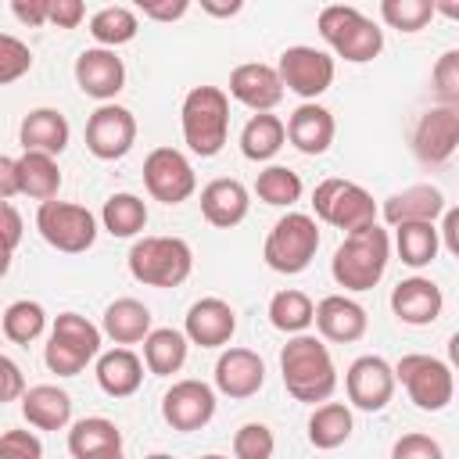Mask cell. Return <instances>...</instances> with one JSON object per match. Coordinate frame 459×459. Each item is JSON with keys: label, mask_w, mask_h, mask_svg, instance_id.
Instances as JSON below:
<instances>
[{"label": "cell", "mask_w": 459, "mask_h": 459, "mask_svg": "<svg viewBox=\"0 0 459 459\" xmlns=\"http://www.w3.org/2000/svg\"><path fill=\"white\" fill-rule=\"evenodd\" d=\"M280 377L294 402L323 405L337 391V366L316 333H294L280 351Z\"/></svg>", "instance_id": "obj_1"}, {"label": "cell", "mask_w": 459, "mask_h": 459, "mask_svg": "<svg viewBox=\"0 0 459 459\" xmlns=\"http://www.w3.org/2000/svg\"><path fill=\"white\" fill-rule=\"evenodd\" d=\"M391 262V237L384 226H366L359 233H348L341 247L330 258V276L344 290H373Z\"/></svg>", "instance_id": "obj_2"}, {"label": "cell", "mask_w": 459, "mask_h": 459, "mask_svg": "<svg viewBox=\"0 0 459 459\" xmlns=\"http://www.w3.org/2000/svg\"><path fill=\"white\" fill-rule=\"evenodd\" d=\"M316 29L323 43L351 65H366L384 50V29L351 4H326L316 18Z\"/></svg>", "instance_id": "obj_3"}, {"label": "cell", "mask_w": 459, "mask_h": 459, "mask_svg": "<svg viewBox=\"0 0 459 459\" xmlns=\"http://www.w3.org/2000/svg\"><path fill=\"white\" fill-rule=\"evenodd\" d=\"M183 140L197 158H215L230 136V97L219 86H194L179 108Z\"/></svg>", "instance_id": "obj_4"}, {"label": "cell", "mask_w": 459, "mask_h": 459, "mask_svg": "<svg viewBox=\"0 0 459 459\" xmlns=\"http://www.w3.org/2000/svg\"><path fill=\"white\" fill-rule=\"evenodd\" d=\"M126 262L129 276L143 287H179L194 269V251L183 237H140Z\"/></svg>", "instance_id": "obj_5"}, {"label": "cell", "mask_w": 459, "mask_h": 459, "mask_svg": "<svg viewBox=\"0 0 459 459\" xmlns=\"http://www.w3.org/2000/svg\"><path fill=\"white\" fill-rule=\"evenodd\" d=\"M100 326L90 323L79 312H61L50 326L47 348H43V362L50 373L57 377H79L86 369V362H93L100 355Z\"/></svg>", "instance_id": "obj_6"}, {"label": "cell", "mask_w": 459, "mask_h": 459, "mask_svg": "<svg viewBox=\"0 0 459 459\" xmlns=\"http://www.w3.org/2000/svg\"><path fill=\"white\" fill-rule=\"evenodd\" d=\"M319 251V226L312 215L305 212H287L283 219L273 222L269 237H265V247H262V258L273 273H283V276H298L312 265Z\"/></svg>", "instance_id": "obj_7"}, {"label": "cell", "mask_w": 459, "mask_h": 459, "mask_svg": "<svg viewBox=\"0 0 459 459\" xmlns=\"http://www.w3.org/2000/svg\"><path fill=\"white\" fill-rule=\"evenodd\" d=\"M312 208H316V219H323L326 226H337L348 233H359L366 226L377 222V201L366 186L351 183V179H323L316 190H312Z\"/></svg>", "instance_id": "obj_8"}, {"label": "cell", "mask_w": 459, "mask_h": 459, "mask_svg": "<svg viewBox=\"0 0 459 459\" xmlns=\"http://www.w3.org/2000/svg\"><path fill=\"white\" fill-rule=\"evenodd\" d=\"M394 380H402L409 402L423 412H441L452 394H455V377H452V366L437 355H423V351H412V355H402L394 366Z\"/></svg>", "instance_id": "obj_9"}, {"label": "cell", "mask_w": 459, "mask_h": 459, "mask_svg": "<svg viewBox=\"0 0 459 459\" xmlns=\"http://www.w3.org/2000/svg\"><path fill=\"white\" fill-rule=\"evenodd\" d=\"M36 230L39 237L65 255H82L97 240V219L90 208L72 204V201H43L36 212Z\"/></svg>", "instance_id": "obj_10"}, {"label": "cell", "mask_w": 459, "mask_h": 459, "mask_svg": "<svg viewBox=\"0 0 459 459\" xmlns=\"http://www.w3.org/2000/svg\"><path fill=\"white\" fill-rule=\"evenodd\" d=\"M273 68H276L283 90L298 93L301 100H316L319 93H326L333 86V72H337L333 57L326 50H316V47H305V43L287 47Z\"/></svg>", "instance_id": "obj_11"}, {"label": "cell", "mask_w": 459, "mask_h": 459, "mask_svg": "<svg viewBox=\"0 0 459 459\" xmlns=\"http://www.w3.org/2000/svg\"><path fill=\"white\" fill-rule=\"evenodd\" d=\"M143 186L161 204H183L197 190V176H194V165L183 151L154 147L143 158Z\"/></svg>", "instance_id": "obj_12"}, {"label": "cell", "mask_w": 459, "mask_h": 459, "mask_svg": "<svg viewBox=\"0 0 459 459\" xmlns=\"http://www.w3.org/2000/svg\"><path fill=\"white\" fill-rule=\"evenodd\" d=\"M136 143V118L122 104H100L86 118V151L100 161H118Z\"/></svg>", "instance_id": "obj_13"}, {"label": "cell", "mask_w": 459, "mask_h": 459, "mask_svg": "<svg viewBox=\"0 0 459 459\" xmlns=\"http://www.w3.org/2000/svg\"><path fill=\"white\" fill-rule=\"evenodd\" d=\"M212 416H215V387L204 380L186 377V380H176L161 394V420L179 434L208 427Z\"/></svg>", "instance_id": "obj_14"}, {"label": "cell", "mask_w": 459, "mask_h": 459, "mask_svg": "<svg viewBox=\"0 0 459 459\" xmlns=\"http://www.w3.org/2000/svg\"><path fill=\"white\" fill-rule=\"evenodd\" d=\"M394 369L387 359L380 355H359L348 373H344V391H348V402L362 412H380L391 394H394Z\"/></svg>", "instance_id": "obj_15"}, {"label": "cell", "mask_w": 459, "mask_h": 459, "mask_svg": "<svg viewBox=\"0 0 459 459\" xmlns=\"http://www.w3.org/2000/svg\"><path fill=\"white\" fill-rule=\"evenodd\" d=\"M459 147V108L437 104L420 115L412 129V154L423 165H445Z\"/></svg>", "instance_id": "obj_16"}, {"label": "cell", "mask_w": 459, "mask_h": 459, "mask_svg": "<svg viewBox=\"0 0 459 459\" xmlns=\"http://www.w3.org/2000/svg\"><path fill=\"white\" fill-rule=\"evenodd\" d=\"M75 86L100 100V104H111L122 86H126V65L115 50H104V47H86L79 57H75Z\"/></svg>", "instance_id": "obj_17"}, {"label": "cell", "mask_w": 459, "mask_h": 459, "mask_svg": "<svg viewBox=\"0 0 459 459\" xmlns=\"http://www.w3.org/2000/svg\"><path fill=\"white\" fill-rule=\"evenodd\" d=\"M283 93H287V90H283L276 68L265 65V61H244V65H237V68L230 72V93H226V97H233L237 104L251 108L255 115L273 111V108L283 100Z\"/></svg>", "instance_id": "obj_18"}, {"label": "cell", "mask_w": 459, "mask_h": 459, "mask_svg": "<svg viewBox=\"0 0 459 459\" xmlns=\"http://www.w3.org/2000/svg\"><path fill=\"white\" fill-rule=\"evenodd\" d=\"M312 323L319 330V341L351 344V341H362V333L369 326V316H366V308L355 298H348V294H326L312 308Z\"/></svg>", "instance_id": "obj_19"}, {"label": "cell", "mask_w": 459, "mask_h": 459, "mask_svg": "<svg viewBox=\"0 0 459 459\" xmlns=\"http://www.w3.org/2000/svg\"><path fill=\"white\" fill-rule=\"evenodd\" d=\"M233 330H237V312L222 298H201L186 308L183 337L197 348H222V344H230Z\"/></svg>", "instance_id": "obj_20"}, {"label": "cell", "mask_w": 459, "mask_h": 459, "mask_svg": "<svg viewBox=\"0 0 459 459\" xmlns=\"http://www.w3.org/2000/svg\"><path fill=\"white\" fill-rule=\"evenodd\" d=\"M265 384V362L251 348H226L215 362V391L226 398H251Z\"/></svg>", "instance_id": "obj_21"}, {"label": "cell", "mask_w": 459, "mask_h": 459, "mask_svg": "<svg viewBox=\"0 0 459 459\" xmlns=\"http://www.w3.org/2000/svg\"><path fill=\"white\" fill-rule=\"evenodd\" d=\"M445 308V294L427 276H409L391 290V312L409 326H430Z\"/></svg>", "instance_id": "obj_22"}, {"label": "cell", "mask_w": 459, "mask_h": 459, "mask_svg": "<svg viewBox=\"0 0 459 459\" xmlns=\"http://www.w3.org/2000/svg\"><path fill=\"white\" fill-rule=\"evenodd\" d=\"M247 208H251V194H247V186H244L240 179L219 176V179L204 183V190H201V215H204V222H212L215 230H233V226H240V222L247 219Z\"/></svg>", "instance_id": "obj_23"}, {"label": "cell", "mask_w": 459, "mask_h": 459, "mask_svg": "<svg viewBox=\"0 0 459 459\" xmlns=\"http://www.w3.org/2000/svg\"><path fill=\"white\" fill-rule=\"evenodd\" d=\"M287 129V140L301 151V154H326L330 143H333V133H337V122L333 115L316 104V100H305L290 111V118L283 122Z\"/></svg>", "instance_id": "obj_24"}, {"label": "cell", "mask_w": 459, "mask_h": 459, "mask_svg": "<svg viewBox=\"0 0 459 459\" xmlns=\"http://www.w3.org/2000/svg\"><path fill=\"white\" fill-rule=\"evenodd\" d=\"M445 208H448V201H445V194H441L437 186H430V183H412V186L391 194V197L384 201L380 215H384L387 226H402V222H434Z\"/></svg>", "instance_id": "obj_25"}, {"label": "cell", "mask_w": 459, "mask_h": 459, "mask_svg": "<svg viewBox=\"0 0 459 459\" xmlns=\"http://www.w3.org/2000/svg\"><path fill=\"white\" fill-rule=\"evenodd\" d=\"M22 416L36 430H65L72 423V394L57 384H36L22 394Z\"/></svg>", "instance_id": "obj_26"}, {"label": "cell", "mask_w": 459, "mask_h": 459, "mask_svg": "<svg viewBox=\"0 0 459 459\" xmlns=\"http://www.w3.org/2000/svg\"><path fill=\"white\" fill-rule=\"evenodd\" d=\"M68 118L57 111V108H32L22 126H18V140L25 151H39V154H50L57 158L65 147H68Z\"/></svg>", "instance_id": "obj_27"}, {"label": "cell", "mask_w": 459, "mask_h": 459, "mask_svg": "<svg viewBox=\"0 0 459 459\" xmlns=\"http://www.w3.org/2000/svg\"><path fill=\"white\" fill-rule=\"evenodd\" d=\"M68 452H72V459H111V455H122V430L108 416L75 420L72 430H68Z\"/></svg>", "instance_id": "obj_28"}, {"label": "cell", "mask_w": 459, "mask_h": 459, "mask_svg": "<svg viewBox=\"0 0 459 459\" xmlns=\"http://www.w3.org/2000/svg\"><path fill=\"white\" fill-rule=\"evenodd\" d=\"M97 384L111 398L136 394L140 384H143V362H140V355L129 351V348H111V351L97 355Z\"/></svg>", "instance_id": "obj_29"}, {"label": "cell", "mask_w": 459, "mask_h": 459, "mask_svg": "<svg viewBox=\"0 0 459 459\" xmlns=\"http://www.w3.org/2000/svg\"><path fill=\"white\" fill-rule=\"evenodd\" d=\"M151 308L136 298H115L108 308H104V319H100V333L111 337L115 344H140L147 333H151Z\"/></svg>", "instance_id": "obj_30"}, {"label": "cell", "mask_w": 459, "mask_h": 459, "mask_svg": "<svg viewBox=\"0 0 459 459\" xmlns=\"http://www.w3.org/2000/svg\"><path fill=\"white\" fill-rule=\"evenodd\" d=\"M14 169H18V194H25L39 204L57 197V190H61L57 158L39 154V151H25L22 158H14Z\"/></svg>", "instance_id": "obj_31"}, {"label": "cell", "mask_w": 459, "mask_h": 459, "mask_svg": "<svg viewBox=\"0 0 459 459\" xmlns=\"http://www.w3.org/2000/svg\"><path fill=\"white\" fill-rule=\"evenodd\" d=\"M186 351H190V341L183 337V330H172V326H158L143 337V366L154 373V377H172L183 369L186 362Z\"/></svg>", "instance_id": "obj_32"}, {"label": "cell", "mask_w": 459, "mask_h": 459, "mask_svg": "<svg viewBox=\"0 0 459 459\" xmlns=\"http://www.w3.org/2000/svg\"><path fill=\"white\" fill-rule=\"evenodd\" d=\"M355 430V420H351V409L344 402H323L312 409L308 416V445L312 448H341Z\"/></svg>", "instance_id": "obj_33"}, {"label": "cell", "mask_w": 459, "mask_h": 459, "mask_svg": "<svg viewBox=\"0 0 459 459\" xmlns=\"http://www.w3.org/2000/svg\"><path fill=\"white\" fill-rule=\"evenodd\" d=\"M283 140H287L283 118L262 111V115H251L247 126L240 129V154L247 161H269V158H276V151L283 147Z\"/></svg>", "instance_id": "obj_34"}, {"label": "cell", "mask_w": 459, "mask_h": 459, "mask_svg": "<svg viewBox=\"0 0 459 459\" xmlns=\"http://www.w3.org/2000/svg\"><path fill=\"white\" fill-rule=\"evenodd\" d=\"M394 247L409 269H423L441 251L437 226L434 222H402V226H394Z\"/></svg>", "instance_id": "obj_35"}, {"label": "cell", "mask_w": 459, "mask_h": 459, "mask_svg": "<svg viewBox=\"0 0 459 459\" xmlns=\"http://www.w3.org/2000/svg\"><path fill=\"white\" fill-rule=\"evenodd\" d=\"M136 32H140V18H136V11L126 7V4H108V7H100V11L90 18V36H93L97 47H104V50H115V47L136 39Z\"/></svg>", "instance_id": "obj_36"}, {"label": "cell", "mask_w": 459, "mask_h": 459, "mask_svg": "<svg viewBox=\"0 0 459 459\" xmlns=\"http://www.w3.org/2000/svg\"><path fill=\"white\" fill-rule=\"evenodd\" d=\"M100 222L111 237H136L143 226H147V204L143 197L122 190V194H111L104 201V212H100Z\"/></svg>", "instance_id": "obj_37"}, {"label": "cell", "mask_w": 459, "mask_h": 459, "mask_svg": "<svg viewBox=\"0 0 459 459\" xmlns=\"http://www.w3.org/2000/svg\"><path fill=\"white\" fill-rule=\"evenodd\" d=\"M312 298L305 294V290H294V287H287V290H276L273 294V301H269V323L280 330V333H305L308 326H312Z\"/></svg>", "instance_id": "obj_38"}, {"label": "cell", "mask_w": 459, "mask_h": 459, "mask_svg": "<svg viewBox=\"0 0 459 459\" xmlns=\"http://www.w3.org/2000/svg\"><path fill=\"white\" fill-rule=\"evenodd\" d=\"M301 176L287 165H269L255 176V194L258 201L273 204V208H290L294 201H301Z\"/></svg>", "instance_id": "obj_39"}, {"label": "cell", "mask_w": 459, "mask_h": 459, "mask_svg": "<svg viewBox=\"0 0 459 459\" xmlns=\"http://www.w3.org/2000/svg\"><path fill=\"white\" fill-rule=\"evenodd\" d=\"M0 330H4L7 341H14V344H32V341L47 330V312H43L39 301H29V298L11 301V305L4 308V316H0Z\"/></svg>", "instance_id": "obj_40"}, {"label": "cell", "mask_w": 459, "mask_h": 459, "mask_svg": "<svg viewBox=\"0 0 459 459\" xmlns=\"http://www.w3.org/2000/svg\"><path fill=\"white\" fill-rule=\"evenodd\" d=\"M434 11H437L434 0H384L380 4V18L398 32H420L434 18Z\"/></svg>", "instance_id": "obj_41"}, {"label": "cell", "mask_w": 459, "mask_h": 459, "mask_svg": "<svg viewBox=\"0 0 459 459\" xmlns=\"http://www.w3.org/2000/svg\"><path fill=\"white\" fill-rule=\"evenodd\" d=\"M276 437L265 423H244L233 434V459H273Z\"/></svg>", "instance_id": "obj_42"}, {"label": "cell", "mask_w": 459, "mask_h": 459, "mask_svg": "<svg viewBox=\"0 0 459 459\" xmlns=\"http://www.w3.org/2000/svg\"><path fill=\"white\" fill-rule=\"evenodd\" d=\"M32 68V50L29 43H22L11 32H0V86L18 82L22 75H29Z\"/></svg>", "instance_id": "obj_43"}, {"label": "cell", "mask_w": 459, "mask_h": 459, "mask_svg": "<svg viewBox=\"0 0 459 459\" xmlns=\"http://www.w3.org/2000/svg\"><path fill=\"white\" fill-rule=\"evenodd\" d=\"M430 82H434V93L441 104L448 108H459V50H445L430 72Z\"/></svg>", "instance_id": "obj_44"}, {"label": "cell", "mask_w": 459, "mask_h": 459, "mask_svg": "<svg viewBox=\"0 0 459 459\" xmlns=\"http://www.w3.org/2000/svg\"><path fill=\"white\" fill-rule=\"evenodd\" d=\"M391 459H445V448L437 445V437L412 430L391 445Z\"/></svg>", "instance_id": "obj_45"}, {"label": "cell", "mask_w": 459, "mask_h": 459, "mask_svg": "<svg viewBox=\"0 0 459 459\" xmlns=\"http://www.w3.org/2000/svg\"><path fill=\"white\" fill-rule=\"evenodd\" d=\"M0 459H43V445L32 430H4L0 434Z\"/></svg>", "instance_id": "obj_46"}, {"label": "cell", "mask_w": 459, "mask_h": 459, "mask_svg": "<svg viewBox=\"0 0 459 459\" xmlns=\"http://www.w3.org/2000/svg\"><path fill=\"white\" fill-rule=\"evenodd\" d=\"M22 394H25V373H22V366L14 359L0 355V405L18 402Z\"/></svg>", "instance_id": "obj_47"}, {"label": "cell", "mask_w": 459, "mask_h": 459, "mask_svg": "<svg viewBox=\"0 0 459 459\" xmlns=\"http://www.w3.org/2000/svg\"><path fill=\"white\" fill-rule=\"evenodd\" d=\"M22 237H25V222H22L18 208L11 201H0V244L7 251H14L22 244Z\"/></svg>", "instance_id": "obj_48"}, {"label": "cell", "mask_w": 459, "mask_h": 459, "mask_svg": "<svg viewBox=\"0 0 459 459\" xmlns=\"http://www.w3.org/2000/svg\"><path fill=\"white\" fill-rule=\"evenodd\" d=\"M82 18H86V7H82V0H50V14H47V25H57V29H75Z\"/></svg>", "instance_id": "obj_49"}, {"label": "cell", "mask_w": 459, "mask_h": 459, "mask_svg": "<svg viewBox=\"0 0 459 459\" xmlns=\"http://www.w3.org/2000/svg\"><path fill=\"white\" fill-rule=\"evenodd\" d=\"M190 11L186 0H140V14L151 22H176Z\"/></svg>", "instance_id": "obj_50"}, {"label": "cell", "mask_w": 459, "mask_h": 459, "mask_svg": "<svg viewBox=\"0 0 459 459\" xmlns=\"http://www.w3.org/2000/svg\"><path fill=\"white\" fill-rule=\"evenodd\" d=\"M11 14L22 22V25H47V14H50V0H14L11 4Z\"/></svg>", "instance_id": "obj_51"}, {"label": "cell", "mask_w": 459, "mask_h": 459, "mask_svg": "<svg viewBox=\"0 0 459 459\" xmlns=\"http://www.w3.org/2000/svg\"><path fill=\"white\" fill-rule=\"evenodd\" d=\"M18 194V169H14V158H4L0 154V201H11Z\"/></svg>", "instance_id": "obj_52"}, {"label": "cell", "mask_w": 459, "mask_h": 459, "mask_svg": "<svg viewBox=\"0 0 459 459\" xmlns=\"http://www.w3.org/2000/svg\"><path fill=\"white\" fill-rule=\"evenodd\" d=\"M441 215H445V222H441V230H437V237H445L448 255H459V237H455V230H459V212H455V208H445Z\"/></svg>", "instance_id": "obj_53"}, {"label": "cell", "mask_w": 459, "mask_h": 459, "mask_svg": "<svg viewBox=\"0 0 459 459\" xmlns=\"http://www.w3.org/2000/svg\"><path fill=\"white\" fill-rule=\"evenodd\" d=\"M201 11H204V14H215V18H233V14H240V11H244V4H240V0H230V4L201 0Z\"/></svg>", "instance_id": "obj_54"}, {"label": "cell", "mask_w": 459, "mask_h": 459, "mask_svg": "<svg viewBox=\"0 0 459 459\" xmlns=\"http://www.w3.org/2000/svg\"><path fill=\"white\" fill-rule=\"evenodd\" d=\"M11 255H14V251H7V247L0 244V276H7V269H11Z\"/></svg>", "instance_id": "obj_55"}, {"label": "cell", "mask_w": 459, "mask_h": 459, "mask_svg": "<svg viewBox=\"0 0 459 459\" xmlns=\"http://www.w3.org/2000/svg\"><path fill=\"white\" fill-rule=\"evenodd\" d=\"M143 459H176V455H169V452H154V455H143Z\"/></svg>", "instance_id": "obj_56"}, {"label": "cell", "mask_w": 459, "mask_h": 459, "mask_svg": "<svg viewBox=\"0 0 459 459\" xmlns=\"http://www.w3.org/2000/svg\"><path fill=\"white\" fill-rule=\"evenodd\" d=\"M201 459H230V455H219V452H208V455H201Z\"/></svg>", "instance_id": "obj_57"}, {"label": "cell", "mask_w": 459, "mask_h": 459, "mask_svg": "<svg viewBox=\"0 0 459 459\" xmlns=\"http://www.w3.org/2000/svg\"><path fill=\"white\" fill-rule=\"evenodd\" d=\"M111 459H122V455H111Z\"/></svg>", "instance_id": "obj_58"}, {"label": "cell", "mask_w": 459, "mask_h": 459, "mask_svg": "<svg viewBox=\"0 0 459 459\" xmlns=\"http://www.w3.org/2000/svg\"><path fill=\"white\" fill-rule=\"evenodd\" d=\"M0 316H4V312H0Z\"/></svg>", "instance_id": "obj_59"}]
</instances>
